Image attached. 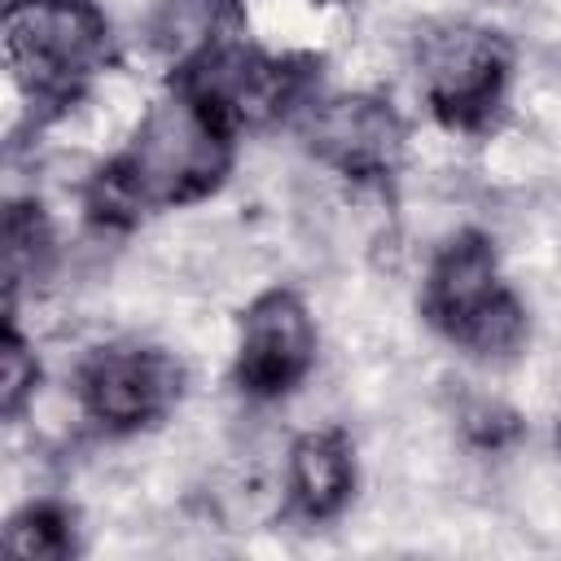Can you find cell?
<instances>
[{"mask_svg": "<svg viewBox=\"0 0 561 561\" xmlns=\"http://www.w3.org/2000/svg\"><path fill=\"white\" fill-rule=\"evenodd\" d=\"M167 88L193 96L237 136L298 123V114L320 96V57L316 53H272L245 39V22L206 35L184 48Z\"/></svg>", "mask_w": 561, "mask_h": 561, "instance_id": "cell-2", "label": "cell"}, {"mask_svg": "<svg viewBox=\"0 0 561 561\" xmlns=\"http://www.w3.org/2000/svg\"><path fill=\"white\" fill-rule=\"evenodd\" d=\"M557 447H561V416H557Z\"/></svg>", "mask_w": 561, "mask_h": 561, "instance_id": "cell-14", "label": "cell"}, {"mask_svg": "<svg viewBox=\"0 0 561 561\" xmlns=\"http://www.w3.org/2000/svg\"><path fill=\"white\" fill-rule=\"evenodd\" d=\"M4 70L35 114H70L118 61L114 26L96 0H4Z\"/></svg>", "mask_w": 561, "mask_h": 561, "instance_id": "cell-3", "label": "cell"}, {"mask_svg": "<svg viewBox=\"0 0 561 561\" xmlns=\"http://www.w3.org/2000/svg\"><path fill=\"white\" fill-rule=\"evenodd\" d=\"M75 403L110 438L158 430L188 390V368L153 342H105L75 364Z\"/></svg>", "mask_w": 561, "mask_h": 561, "instance_id": "cell-6", "label": "cell"}, {"mask_svg": "<svg viewBox=\"0 0 561 561\" xmlns=\"http://www.w3.org/2000/svg\"><path fill=\"white\" fill-rule=\"evenodd\" d=\"M421 320L460 355L482 364L513 359L530 337V316L500 272V250L482 228H456L425 263Z\"/></svg>", "mask_w": 561, "mask_h": 561, "instance_id": "cell-4", "label": "cell"}, {"mask_svg": "<svg viewBox=\"0 0 561 561\" xmlns=\"http://www.w3.org/2000/svg\"><path fill=\"white\" fill-rule=\"evenodd\" d=\"M302 149L355 188H390L408 162V118L377 92H320L298 114Z\"/></svg>", "mask_w": 561, "mask_h": 561, "instance_id": "cell-7", "label": "cell"}, {"mask_svg": "<svg viewBox=\"0 0 561 561\" xmlns=\"http://www.w3.org/2000/svg\"><path fill=\"white\" fill-rule=\"evenodd\" d=\"M0 548L26 561H70L83 552L79 539V508L57 500V495H39L26 500L0 530Z\"/></svg>", "mask_w": 561, "mask_h": 561, "instance_id": "cell-11", "label": "cell"}, {"mask_svg": "<svg viewBox=\"0 0 561 561\" xmlns=\"http://www.w3.org/2000/svg\"><path fill=\"white\" fill-rule=\"evenodd\" d=\"M39 390V359L18 324V316L4 311V333H0V416L18 421L26 403Z\"/></svg>", "mask_w": 561, "mask_h": 561, "instance_id": "cell-12", "label": "cell"}, {"mask_svg": "<svg viewBox=\"0 0 561 561\" xmlns=\"http://www.w3.org/2000/svg\"><path fill=\"white\" fill-rule=\"evenodd\" d=\"M526 434V421L508 408V403H500V399H473L465 412H460V438L473 447V451H508L517 438Z\"/></svg>", "mask_w": 561, "mask_h": 561, "instance_id": "cell-13", "label": "cell"}, {"mask_svg": "<svg viewBox=\"0 0 561 561\" xmlns=\"http://www.w3.org/2000/svg\"><path fill=\"white\" fill-rule=\"evenodd\" d=\"M359 486L355 438L342 425L307 430L289 443L285 460V513L302 526L337 522Z\"/></svg>", "mask_w": 561, "mask_h": 561, "instance_id": "cell-9", "label": "cell"}, {"mask_svg": "<svg viewBox=\"0 0 561 561\" xmlns=\"http://www.w3.org/2000/svg\"><path fill=\"white\" fill-rule=\"evenodd\" d=\"M320 333L307 298L289 285L254 294L237 320L232 386L254 403H276L294 394L316 368Z\"/></svg>", "mask_w": 561, "mask_h": 561, "instance_id": "cell-8", "label": "cell"}, {"mask_svg": "<svg viewBox=\"0 0 561 561\" xmlns=\"http://www.w3.org/2000/svg\"><path fill=\"white\" fill-rule=\"evenodd\" d=\"M237 131L193 96L167 88L83 184V215L127 232L140 219L184 210L224 188L237 162Z\"/></svg>", "mask_w": 561, "mask_h": 561, "instance_id": "cell-1", "label": "cell"}, {"mask_svg": "<svg viewBox=\"0 0 561 561\" xmlns=\"http://www.w3.org/2000/svg\"><path fill=\"white\" fill-rule=\"evenodd\" d=\"M57 259V237L39 202L22 197L4 210V311L18 316V298L31 285H44Z\"/></svg>", "mask_w": 561, "mask_h": 561, "instance_id": "cell-10", "label": "cell"}, {"mask_svg": "<svg viewBox=\"0 0 561 561\" xmlns=\"http://www.w3.org/2000/svg\"><path fill=\"white\" fill-rule=\"evenodd\" d=\"M517 70L504 31L473 18H443L416 35V83L430 118L451 136L495 131Z\"/></svg>", "mask_w": 561, "mask_h": 561, "instance_id": "cell-5", "label": "cell"}]
</instances>
